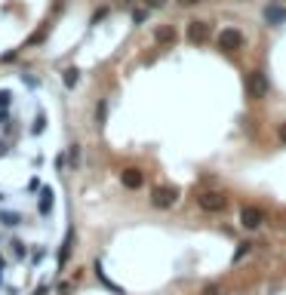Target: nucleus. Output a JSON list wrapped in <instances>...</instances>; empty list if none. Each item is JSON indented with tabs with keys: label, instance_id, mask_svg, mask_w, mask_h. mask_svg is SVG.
I'll return each instance as SVG.
<instances>
[{
	"label": "nucleus",
	"instance_id": "nucleus-1",
	"mask_svg": "<svg viewBox=\"0 0 286 295\" xmlns=\"http://www.w3.org/2000/svg\"><path fill=\"white\" fill-rule=\"evenodd\" d=\"M185 37H188V43H194V47H203V43H209V37H212V25L209 22H188Z\"/></svg>",
	"mask_w": 286,
	"mask_h": 295
},
{
	"label": "nucleus",
	"instance_id": "nucleus-2",
	"mask_svg": "<svg viewBox=\"0 0 286 295\" xmlns=\"http://www.w3.org/2000/svg\"><path fill=\"white\" fill-rule=\"evenodd\" d=\"M197 203H200V209H207V212H225L228 209V197L219 194V191H203L197 197Z\"/></svg>",
	"mask_w": 286,
	"mask_h": 295
},
{
	"label": "nucleus",
	"instance_id": "nucleus-3",
	"mask_svg": "<svg viewBox=\"0 0 286 295\" xmlns=\"http://www.w3.org/2000/svg\"><path fill=\"white\" fill-rule=\"evenodd\" d=\"M176 200H179V191L176 188H166V185H157L151 191V203L157 209H169V206H176Z\"/></svg>",
	"mask_w": 286,
	"mask_h": 295
},
{
	"label": "nucleus",
	"instance_id": "nucleus-4",
	"mask_svg": "<svg viewBox=\"0 0 286 295\" xmlns=\"http://www.w3.org/2000/svg\"><path fill=\"white\" fill-rule=\"evenodd\" d=\"M246 93H249V98H265V93H268V77L261 74V71H249L246 74Z\"/></svg>",
	"mask_w": 286,
	"mask_h": 295
},
{
	"label": "nucleus",
	"instance_id": "nucleus-5",
	"mask_svg": "<svg viewBox=\"0 0 286 295\" xmlns=\"http://www.w3.org/2000/svg\"><path fill=\"white\" fill-rule=\"evenodd\" d=\"M240 224H243L246 231H259L261 224H265V212L259 206H243L240 209Z\"/></svg>",
	"mask_w": 286,
	"mask_h": 295
},
{
	"label": "nucleus",
	"instance_id": "nucleus-6",
	"mask_svg": "<svg viewBox=\"0 0 286 295\" xmlns=\"http://www.w3.org/2000/svg\"><path fill=\"white\" fill-rule=\"evenodd\" d=\"M219 47L228 49V52H231V49H240V47H243V34H240L237 28H225V31L219 34Z\"/></svg>",
	"mask_w": 286,
	"mask_h": 295
},
{
	"label": "nucleus",
	"instance_id": "nucleus-7",
	"mask_svg": "<svg viewBox=\"0 0 286 295\" xmlns=\"http://www.w3.org/2000/svg\"><path fill=\"white\" fill-rule=\"evenodd\" d=\"M261 19H265L268 25L277 28V25H283V22H286V6L283 3H268L265 9H261Z\"/></svg>",
	"mask_w": 286,
	"mask_h": 295
},
{
	"label": "nucleus",
	"instance_id": "nucleus-8",
	"mask_svg": "<svg viewBox=\"0 0 286 295\" xmlns=\"http://www.w3.org/2000/svg\"><path fill=\"white\" fill-rule=\"evenodd\" d=\"M120 181H123V188H127V191H139L145 185V175H142V169L130 166V169H123V172H120Z\"/></svg>",
	"mask_w": 286,
	"mask_h": 295
},
{
	"label": "nucleus",
	"instance_id": "nucleus-9",
	"mask_svg": "<svg viewBox=\"0 0 286 295\" xmlns=\"http://www.w3.org/2000/svg\"><path fill=\"white\" fill-rule=\"evenodd\" d=\"M52 203H55V194H52V188H43V191H40L37 212H40V215H50V212H52Z\"/></svg>",
	"mask_w": 286,
	"mask_h": 295
},
{
	"label": "nucleus",
	"instance_id": "nucleus-10",
	"mask_svg": "<svg viewBox=\"0 0 286 295\" xmlns=\"http://www.w3.org/2000/svg\"><path fill=\"white\" fill-rule=\"evenodd\" d=\"M154 37H157V43H163V47H166V43H176V28L173 25H163V28L154 31Z\"/></svg>",
	"mask_w": 286,
	"mask_h": 295
},
{
	"label": "nucleus",
	"instance_id": "nucleus-11",
	"mask_svg": "<svg viewBox=\"0 0 286 295\" xmlns=\"http://www.w3.org/2000/svg\"><path fill=\"white\" fill-rule=\"evenodd\" d=\"M62 83H65V89H74L80 83V71H77V68H65V71H62Z\"/></svg>",
	"mask_w": 286,
	"mask_h": 295
},
{
	"label": "nucleus",
	"instance_id": "nucleus-12",
	"mask_svg": "<svg viewBox=\"0 0 286 295\" xmlns=\"http://www.w3.org/2000/svg\"><path fill=\"white\" fill-rule=\"evenodd\" d=\"M71 246H74V231H68V234H65V243H62V249H59V265L68 262V255H71Z\"/></svg>",
	"mask_w": 286,
	"mask_h": 295
},
{
	"label": "nucleus",
	"instance_id": "nucleus-13",
	"mask_svg": "<svg viewBox=\"0 0 286 295\" xmlns=\"http://www.w3.org/2000/svg\"><path fill=\"white\" fill-rule=\"evenodd\" d=\"M96 277L102 280V286H108L111 292H117V295H123V289L117 286V283H111V280H108V274H105V270H102V262H96Z\"/></svg>",
	"mask_w": 286,
	"mask_h": 295
},
{
	"label": "nucleus",
	"instance_id": "nucleus-14",
	"mask_svg": "<svg viewBox=\"0 0 286 295\" xmlns=\"http://www.w3.org/2000/svg\"><path fill=\"white\" fill-rule=\"evenodd\" d=\"M25 221L19 212H0V224H6V228H19V224Z\"/></svg>",
	"mask_w": 286,
	"mask_h": 295
},
{
	"label": "nucleus",
	"instance_id": "nucleus-15",
	"mask_svg": "<svg viewBox=\"0 0 286 295\" xmlns=\"http://www.w3.org/2000/svg\"><path fill=\"white\" fill-rule=\"evenodd\" d=\"M105 117H108V101L102 98L99 105H96V123H99V126H102V123H105Z\"/></svg>",
	"mask_w": 286,
	"mask_h": 295
},
{
	"label": "nucleus",
	"instance_id": "nucleus-16",
	"mask_svg": "<svg viewBox=\"0 0 286 295\" xmlns=\"http://www.w3.org/2000/svg\"><path fill=\"white\" fill-rule=\"evenodd\" d=\"M43 126H47V117H43V114H37V120H34L31 132H34V135H40V132H43Z\"/></svg>",
	"mask_w": 286,
	"mask_h": 295
},
{
	"label": "nucleus",
	"instance_id": "nucleus-17",
	"mask_svg": "<svg viewBox=\"0 0 286 295\" xmlns=\"http://www.w3.org/2000/svg\"><path fill=\"white\" fill-rule=\"evenodd\" d=\"M13 252H16V258H22V255H28V246L22 240H13Z\"/></svg>",
	"mask_w": 286,
	"mask_h": 295
},
{
	"label": "nucleus",
	"instance_id": "nucleus-18",
	"mask_svg": "<svg viewBox=\"0 0 286 295\" xmlns=\"http://www.w3.org/2000/svg\"><path fill=\"white\" fill-rule=\"evenodd\" d=\"M145 19H148V9H132V22L135 25H145Z\"/></svg>",
	"mask_w": 286,
	"mask_h": 295
},
{
	"label": "nucleus",
	"instance_id": "nucleus-19",
	"mask_svg": "<svg viewBox=\"0 0 286 295\" xmlns=\"http://www.w3.org/2000/svg\"><path fill=\"white\" fill-rule=\"evenodd\" d=\"M249 249H253V243H240V249L234 252V262H240V258H243V255L249 252Z\"/></svg>",
	"mask_w": 286,
	"mask_h": 295
},
{
	"label": "nucleus",
	"instance_id": "nucleus-20",
	"mask_svg": "<svg viewBox=\"0 0 286 295\" xmlns=\"http://www.w3.org/2000/svg\"><path fill=\"white\" fill-rule=\"evenodd\" d=\"M68 160H71V163L80 160V145H71V151H68Z\"/></svg>",
	"mask_w": 286,
	"mask_h": 295
},
{
	"label": "nucleus",
	"instance_id": "nucleus-21",
	"mask_svg": "<svg viewBox=\"0 0 286 295\" xmlns=\"http://www.w3.org/2000/svg\"><path fill=\"white\" fill-rule=\"evenodd\" d=\"M9 98H13V93H9V89H0V108H6Z\"/></svg>",
	"mask_w": 286,
	"mask_h": 295
},
{
	"label": "nucleus",
	"instance_id": "nucleus-22",
	"mask_svg": "<svg viewBox=\"0 0 286 295\" xmlns=\"http://www.w3.org/2000/svg\"><path fill=\"white\" fill-rule=\"evenodd\" d=\"M43 37H47V28H40V31H37V34H34V37H31L28 43H31V47H34V43H43Z\"/></svg>",
	"mask_w": 286,
	"mask_h": 295
},
{
	"label": "nucleus",
	"instance_id": "nucleus-23",
	"mask_svg": "<svg viewBox=\"0 0 286 295\" xmlns=\"http://www.w3.org/2000/svg\"><path fill=\"white\" fill-rule=\"evenodd\" d=\"M105 16H108V9H105V6H102V9H96V13H93V25H99V22L105 19Z\"/></svg>",
	"mask_w": 286,
	"mask_h": 295
},
{
	"label": "nucleus",
	"instance_id": "nucleus-24",
	"mask_svg": "<svg viewBox=\"0 0 286 295\" xmlns=\"http://www.w3.org/2000/svg\"><path fill=\"white\" fill-rule=\"evenodd\" d=\"M148 9H160V6H166V0H145Z\"/></svg>",
	"mask_w": 286,
	"mask_h": 295
},
{
	"label": "nucleus",
	"instance_id": "nucleus-25",
	"mask_svg": "<svg viewBox=\"0 0 286 295\" xmlns=\"http://www.w3.org/2000/svg\"><path fill=\"white\" fill-rule=\"evenodd\" d=\"M203 295H219V286H207V289H203Z\"/></svg>",
	"mask_w": 286,
	"mask_h": 295
},
{
	"label": "nucleus",
	"instance_id": "nucleus-26",
	"mask_svg": "<svg viewBox=\"0 0 286 295\" xmlns=\"http://www.w3.org/2000/svg\"><path fill=\"white\" fill-rule=\"evenodd\" d=\"M277 135H280V142H283V145H286V123H283V126H280V129H277Z\"/></svg>",
	"mask_w": 286,
	"mask_h": 295
},
{
	"label": "nucleus",
	"instance_id": "nucleus-27",
	"mask_svg": "<svg viewBox=\"0 0 286 295\" xmlns=\"http://www.w3.org/2000/svg\"><path fill=\"white\" fill-rule=\"evenodd\" d=\"M179 3H182V6H197L200 0H179Z\"/></svg>",
	"mask_w": 286,
	"mask_h": 295
},
{
	"label": "nucleus",
	"instance_id": "nucleus-28",
	"mask_svg": "<svg viewBox=\"0 0 286 295\" xmlns=\"http://www.w3.org/2000/svg\"><path fill=\"white\" fill-rule=\"evenodd\" d=\"M3 268H6V262H3V258H0V270H3Z\"/></svg>",
	"mask_w": 286,
	"mask_h": 295
},
{
	"label": "nucleus",
	"instance_id": "nucleus-29",
	"mask_svg": "<svg viewBox=\"0 0 286 295\" xmlns=\"http://www.w3.org/2000/svg\"><path fill=\"white\" fill-rule=\"evenodd\" d=\"M3 200H6V194H3V191H0V203H3Z\"/></svg>",
	"mask_w": 286,
	"mask_h": 295
}]
</instances>
